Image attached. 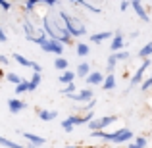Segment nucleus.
Wrapping results in <instances>:
<instances>
[{"mask_svg": "<svg viewBox=\"0 0 152 148\" xmlns=\"http://www.w3.org/2000/svg\"><path fill=\"white\" fill-rule=\"evenodd\" d=\"M112 50L114 52H121V48H123V37H121V33L119 31H115L114 33V39H112Z\"/></svg>", "mask_w": 152, "mask_h": 148, "instance_id": "obj_12", "label": "nucleus"}, {"mask_svg": "<svg viewBox=\"0 0 152 148\" xmlns=\"http://www.w3.org/2000/svg\"><path fill=\"white\" fill-rule=\"evenodd\" d=\"M42 31L46 33V37L52 39V41H58L60 44L62 42H71V37L67 35L66 27H64L62 19L60 17H54V15H45L42 19Z\"/></svg>", "mask_w": 152, "mask_h": 148, "instance_id": "obj_1", "label": "nucleus"}, {"mask_svg": "<svg viewBox=\"0 0 152 148\" xmlns=\"http://www.w3.org/2000/svg\"><path fill=\"white\" fill-rule=\"evenodd\" d=\"M73 90H77V89H75V83H69V85H66V89L62 90V94L69 96V94H73Z\"/></svg>", "mask_w": 152, "mask_h": 148, "instance_id": "obj_29", "label": "nucleus"}, {"mask_svg": "<svg viewBox=\"0 0 152 148\" xmlns=\"http://www.w3.org/2000/svg\"><path fill=\"white\" fill-rule=\"evenodd\" d=\"M93 137L96 139H104L106 142H114V144H121V142H131V139L135 137L133 131L129 129H119L115 133H104V131H93Z\"/></svg>", "mask_w": 152, "mask_h": 148, "instance_id": "obj_3", "label": "nucleus"}, {"mask_svg": "<svg viewBox=\"0 0 152 148\" xmlns=\"http://www.w3.org/2000/svg\"><path fill=\"white\" fill-rule=\"evenodd\" d=\"M150 56H152V42H146V44L139 50V58H145L146 60V58H150Z\"/></svg>", "mask_w": 152, "mask_h": 148, "instance_id": "obj_23", "label": "nucleus"}, {"mask_svg": "<svg viewBox=\"0 0 152 148\" xmlns=\"http://www.w3.org/2000/svg\"><path fill=\"white\" fill-rule=\"evenodd\" d=\"M69 98L71 100H75V102H91L93 100V90H89V89H85V90H81V93H77V94H69Z\"/></svg>", "mask_w": 152, "mask_h": 148, "instance_id": "obj_8", "label": "nucleus"}, {"mask_svg": "<svg viewBox=\"0 0 152 148\" xmlns=\"http://www.w3.org/2000/svg\"><path fill=\"white\" fill-rule=\"evenodd\" d=\"M102 83H104V90H114L115 89V77L112 73H108Z\"/></svg>", "mask_w": 152, "mask_h": 148, "instance_id": "obj_19", "label": "nucleus"}, {"mask_svg": "<svg viewBox=\"0 0 152 148\" xmlns=\"http://www.w3.org/2000/svg\"><path fill=\"white\" fill-rule=\"evenodd\" d=\"M89 54H91V46L85 44V42H77V56H81V58H87Z\"/></svg>", "mask_w": 152, "mask_h": 148, "instance_id": "obj_21", "label": "nucleus"}, {"mask_svg": "<svg viewBox=\"0 0 152 148\" xmlns=\"http://www.w3.org/2000/svg\"><path fill=\"white\" fill-rule=\"evenodd\" d=\"M25 108H27V104L21 102V100H18V98H10L8 100V110H10L12 114H19V112L25 110Z\"/></svg>", "mask_w": 152, "mask_h": 148, "instance_id": "obj_9", "label": "nucleus"}, {"mask_svg": "<svg viewBox=\"0 0 152 148\" xmlns=\"http://www.w3.org/2000/svg\"><path fill=\"white\" fill-rule=\"evenodd\" d=\"M127 58H129V54H127V52H123V50L121 52H114V54L108 58V71L112 73V71H114V67H115V63L121 62V60H127Z\"/></svg>", "mask_w": 152, "mask_h": 148, "instance_id": "obj_7", "label": "nucleus"}, {"mask_svg": "<svg viewBox=\"0 0 152 148\" xmlns=\"http://www.w3.org/2000/svg\"><path fill=\"white\" fill-rule=\"evenodd\" d=\"M6 79H8L10 83H14L15 87H18L19 83H23V81H25V79H21V77H19L18 73H8V75H6Z\"/></svg>", "mask_w": 152, "mask_h": 148, "instance_id": "obj_26", "label": "nucleus"}, {"mask_svg": "<svg viewBox=\"0 0 152 148\" xmlns=\"http://www.w3.org/2000/svg\"><path fill=\"white\" fill-rule=\"evenodd\" d=\"M39 117L42 121H52V119L58 117V112H48V110H39Z\"/></svg>", "mask_w": 152, "mask_h": 148, "instance_id": "obj_18", "label": "nucleus"}, {"mask_svg": "<svg viewBox=\"0 0 152 148\" xmlns=\"http://www.w3.org/2000/svg\"><path fill=\"white\" fill-rule=\"evenodd\" d=\"M27 87H29V81H23V83H19V85L15 87V93H18V94H23V93H27Z\"/></svg>", "mask_w": 152, "mask_h": 148, "instance_id": "obj_28", "label": "nucleus"}, {"mask_svg": "<svg viewBox=\"0 0 152 148\" xmlns=\"http://www.w3.org/2000/svg\"><path fill=\"white\" fill-rule=\"evenodd\" d=\"M64 148H75V146H64Z\"/></svg>", "mask_w": 152, "mask_h": 148, "instance_id": "obj_38", "label": "nucleus"}, {"mask_svg": "<svg viewBox=\"0 0 152 148\" xmlns=\"http://www.w3.org/2000/svg\"><path fill=\"white\" fill-rule=\"evenodd\" d=\"M146 146V139L145 137H137L133 142H129V148H145Z\"/></svg>", "mask_w": 152, "mask_h": 148, "instance_id": "obj_25", "label": "nucleus"}, {"mask_svg": "<svg viewBox=\"0 0 152 148\" xmlns=\"http://www.w3.org/2000/svg\"><path fill=\"white\" fill-rule=\"evenodd\" d=\"M8 41V37H6V33H4V29L0 27V42H6Z\"/></svg>", "mask_w": 152, "mask_h": 148, "instance_id": "obj_34", "label": "nucleus"}, {"mask_svg": "<svg viewBox=\"0 0 152 148\" xmlns=\"http://www.w3.org/2000/svg\"><path fill=\"white\" fill-rule=\"evenodd\" d=\"M12 58H14V60H15V62H18V63H19V66H23V67H31V69H33V66H35V63H37V62H33V60H27V58H25V56H21V54H18V52H15V54H14V56H12Z\"/></svg>", "mask_w": 152, "mask_h": 148, "instance_id": "obj_14", "label": "nucleus"}, {"mask_svg": "<svg viewBox=\"0 0 152 148\" xmlns=\"http://www.w3.org/2000/svg\"><path fill=\"white\" fill-rule=\"evenodd\" d=\"M148 66H150V58H146L145 62H142V66H141V67L137 69V73H135L133 77H131V83H129V90L133 89L135 85H139V83L142 81V77H145V71H146V67H148ZM129 90H127V93H129Z\"/></svg>", "mask_w": 152, "mask_h": 148, "instance_id": "obj_6", "label": "nucleus"}, {"mask_svg": "<svg viewBox=\"0 0 152 148\" xmlns=\"http://www.w3.org/2000/svg\"><path fill=\"white\" fill-rule=\"evenodd\" d=\"M23 137L27 139V141L31 142L33 146H45V142H46V139L45 137H39V135H33V133H23Z\"/></svg>", "mask_w": 152, "mask_h": 148, "instance_id": "obj_11", "label": "nucleus"}, {"mask_svg": "<svg viewBox=\"0 0 152 148\" xmlns=\"http://www.w3.org/2000/svg\"><path fill=\"white\" fill-rule=\"evenodd\" d=\"M131 8L135 10V14H137L142 21H148V14H146V10L142 8V4L139 2V0H133V2H131Z\"/></svg>", "mask_w": 152, "mask_h": 148, "instance_id": "obj_10", "label": "nucleus"}, {"mask_svg": "<svg viewBox=\"0 0 152 148\" xmlns=\"http://www.w3.org/2000/svg\"><path fill=\"white\" fill-rule=\"evenodd\" d=\"M104 77H106V75H102L100 71H93V73H89V77H87L85 81H87V85H100L104 81Z\"/></svg>", "mask_w": 152, "mask_h": 148, "instance_id": "obj_13", "label": "nucleus"}, {"mask_svg": "<svg viewBox=\"0 0 152 148\" xmlns=\"http://www.w3.org/2000/svg\"><path fill=\"white\" fill-rule=\"evenodd\" d=\"M41 79H42L41 73H33V77H31V81H29V87H27V90H37V87L41 85Z\"/></svg>", "mask_w": 152, "mask_h": 148, "instance_id": "obj_20", "label": "nucleus"}, {"mask_svg": "<svg viewBox=\"0 0 152 148\" xmlns=\"http://www.w3.org/2000/svg\"><path fill=\"white\" fill-rule=\"evenodd\" d=\"M45 6H48V8H54V6H56V0H45Z\"/></svg>", "mask_w": 152, "mask_h": 148, "instance_id": "obj_35", "label": "nucleus"}, {"mask_svg": "<svg viewBox=\"0 0 152 148\" xmlns=\"http://www.w3.org/2000/svg\"><path fill=\"white\" fill-rule=\"evenodd\" d=\"M114 121H115V115H104V117H100V119H93V121L89 123L91 133H93V131H104L108 125H112Z\"/></svg>", "mask_w": 152, "mask_h": 148, "instance_id": "obj_5", "label": "nucleus"}, {"mask_svg": "<svg viewBox=\"0 0 152 148\" xmlns=\"http://www.w3.org/2000/svg\"><path fill=\"white\" fill-rule=\"evenodd\" d=\"M8 62H10V60H8V58H6V56H0V63H2V66H6V63H8Z\"/></svg>", "mask_w": 152, "mask_h": 148, "instance_id": "obj_36", "label": "nucleus"}, {"mask_svg": "<svg viewBox=\"0 0 152 148\" xmlns=\"http://www.w3.org/2000/svg\"><path fill=\"white\" fill-rule=\"evenodd\" d=\"M58 17L62 19V23H64V27H66V31H67L69 37H83V35H87L85 25H83L77 17H71L67 12H60Z\"/></svg>", "mask_w": 152, "mask_h": 148, "instance_id": "obj_2", "label": "nucleus"}, {"mask_svg": "<svg viewBox=\"0 0 152 148\" xmlns=\"http://www.w3.org/2000/svg\"><path fill=\"white\" fill-rule=\"evenodd\" d=\"M0 8H2L4 12H8V10L12 8V4H10V2H4V0H0Z\"/></svg>", "mask_w": 152, "mask_h": 148, "instance_id": "obj_32", "label": "nucleus"}, {"mask_svg": "<svg viewBox=\"0 0 152 148\" xmlns=\"http://www.w3.org/2000/svg\"><path fill=\"white\" fill-rule=\"evenodd\" d=\"M110 37H114V35H112L110 31H102V33H94V35H91V42H94V44H98V42L106 41V39H110Z\"/></svg>", "mask_w": 152, "mask_h": 148, "instance_id": "obj_15", "label": "nucleus"}, {"mask_svg": "<svg viewBox=\"0 0 152 148\" xmlns=\"http://www.w3.org/2000/svg\"><path fill=\"white\" fill-rule=\"evenodd\" d=\"M89 73H91V66H89L87 62H83V63H79V66H77V71H75V75H79V77L87 79V77H89Z\"/></svg>", "mask_w": 152, "mask_h": 148, "instance_id": "obj_16", "label": "nucleus"}, {"mask_svg": "<svg viewBox=\"0 0 152 148\" xmlns=\"http://www.w3.org/2000/svg\"><path fill=\"white\" fill-rule=\"evenodd\" d=\"M73 79H75V73H73V71H64V73L60 75V83H64V85L73 83Z\"/></svg>", "mask_w": 152, "mask_h": 148, "instance_id": "obj_22", "label": "nucleus"}, {"mask_svg": "<svg viewBox=\"0 0 152 148\" xmlns=\"http://www.w3.org/2000/svg\"><path fill=\"white\" fill-rule=\"evenodd\" d=\"M23 31H25V37L27 39H33V37H37V35H35V25L33 23L29 21V19H25V21H23Z\"/></svg>", "mask_w": 152, "mask_h": 148, "instance_id": "obj_17", "label": "nucleus"}, {"mask_svg": "<svg viewBox=\"0 0 152 148\" xmlns=\"http://www.w3.org/2000/svg\"><path fill=\"white\" fill-rule=\"evenodd\" d=\"M150 87H152V75H150V77H148V79H146V81H145V83H142V87H141V89H142V90H148V89H150Z\"/></svg>", "mask_w": 152, "mask_h": 148, "instance_id": "obj_31", "label": "nucleus"}, {"mask_svg": "<svg viewBox=\"0 0 152 148\" xmlns=\"http://www.w3.org/2000/svg\"><path fill=\"white\" fill-rule=\"evenodd\" d=\"M54 67H56V69H64V71H66L67 69V60H64V58L54 60Z\"/></svg>", "mask_w": 152, "mask_h": 148, "instance_id": "obj_27", "label": "nucleus"}, {"mask_svg": "<svg viewBox=\"0 0 152 148\" xmlns=\"http://www.w3.org/2000/svg\"><path fill=\"white\" fill-rule=\"evenodd\" d=\"M42 48V52H48V54H58V58H62V52H64V46L60 44L58 41H52V39H46L39 44Z\"/></svg>", "mask_w": 152, "mask_h": 148, "instance_id": "obj_4", "label": "nucleus"}, {"mask_svg": "<svg viewBox=\"0 0 152 148\" xmlns=\"http://www.w3.org/2000/svg\"><path fill=\"white\" fill-rule=\"evenodd\" d=\"M94 106H96V100L93 98V100H91V102H89V104H87V106H85V110H93Z\"/></svg>", "mask_w": 152, "mask_h": 148, "instance_id": "obj_33", "label": "nucleus"}, {"mask_svg": "<svg viewBox=\"0 0 152 148\" xmlns=\"http://www.w3.org/2000/svg\"><path fill=\"white\" fill-rule=\"evenodd\" d=\"M37 4H39L37 0H27V2H25V10H27V12H33Z\"/></svg>", "mask_w": 152, "mask_h": 148, "instance_id": "obj_30", "label": "nucleus"}, {"mask_svg": "<svg viewBox=\"0 0 152 148\" xmlns=\"http://www.w3.org/2000/svg\"><path fill=\"white\" fill-rule=\"evenodd\" d=\"M0 144L4 148H21V144H18V142L10 141V139H6V137H2V135H0Z\"/></svg>", "mask_w": 152, "mask_h": 148, "instance_id": "obj_24", "label": "nucleus"}, {"mask_svg": "<svg viewBox=\"0 0 152 148\" xmlns=\"http://www.w3.org/2000/svg\"><path fill=\"white\" fill-rule=\"evenodd\" d=\"M129 6H131V2H121V10H123V12H125Z\"/></svg>", "mask_w": 152, "mask_h": 148, "instance_id": "obj_37", "label": "nucleus"}]
</instances>
